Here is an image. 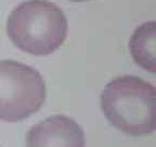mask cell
Here are the masks:
<instances>
[{
  "instance_id": "cell-1",
  "label": "cell",
  "mask_w": 156,
  "mask_h": 147,
  "mask_svg": "<svg viewBox=\"0 0 156 147\" xmlns=\"http://www.w3.org/2000/svg\"><path fill=\"white\" fill-rule=\"evenodd\" d=\"M101 109L107 121L127 135L145 136L156 130V89L140 77L124 75L106 84Z\"/></svg>"
},
{
  "instance_id": "cell-2",
  "label": "cell",
  "mask_w": 156,
  "mask_h": 147,
  "mask_svg": "<svg viewBox=\"0 0 156 147\" xmlns=\"http://www.w3.org/2000/svg\"><path fill=\"white\" fill-rule=\"evenodd\" d=\"M7 32L20 50L35 56H48L65 40L67 20L55 3L27 0L9 15Z\"/></svg>"
},
{
  "instance_id": "cell-3",
  "label": "cell",
  "mask_w": 156,
  "mask_h": 147,
  "mask_svg": "<svg viewBox=\"0 0 156 147\" xmlns=\"http://www.w3.org/2000/svg\"><path fill=\"white\" fill-rule=\"evenodd\" d=\"M41 74L14 60L0 61V121L20 122L41 109L46 101Z\"/></svg>"
},
{
  "instance_id": "cell-4",
  "label": "cell",
  "mask_w": 156,
  "mask_h": 147,
  "mask_svg": "<svg viewBox=\"0 0 156 147\" xmlns=\"http://www.w3.org/2000/svg\"><path fill=\"white\" fill-rule=\"evenodd\" d=\"M26 147H86L83 127L74 119L54 115L33 125L25 136Z\"/></svg>"
},
{
  "instance_id": "cell-5",
  "label": "cell",
  "mask_w": 156,
  "mask_h": 147,
  "mask_svg": "<svg viewBox=\"0 0 156 147\" xmlns=\"http://www.w3.org/2000/svg\"><path fill=\"white\" fill-rule=\"evenodd\" d=\"M134 62L146 71L156 72V24L147 22L134 31L129 43Z\"/></svg>"
},
{
  "instance_id": "cell-6",
  "label": "cell",
  "mask_w": 156,
  "mask_h": 147,
  "mask_svg": "<svg viewBox=\"0 0 156 147\" xmlns=\"http://www.w3.org/2000/svg\"><path fill=\"white\" fill-rule=\"evenodd\" d=\"M71 1H79L80 2V1H88V0H71Z\"/></svg>"
}]
</instances>
